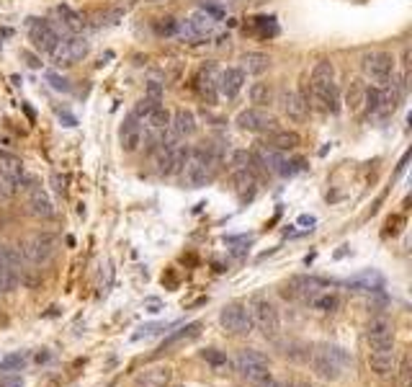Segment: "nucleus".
Listing matches in <instances>:
<instances>
[{
  "instance_id": "obj_17",
  "label": "nucleus",
  "mask_w": 412,
  "mask_h": 387,
  "mask_svg": "<svg viewBox=\"0 0 412 387\" xmlns=\"http://www.w3.org/2000/svg\"><path fill=\"white\" fill-rule=\"evenodd\" d=\"M312 369H315V372H317L322 379H330V382L340 379V377H343V372H346V369H343V366H340L338 362H335V359H332V356H330L328 351L322 349V346H319L315 354H312Z\"/></svg>"
},
{
  "instance_id": "obj_46",
  "label": "nucleus",
  "mask_w": 412,
  "mask_h": 387,
  "mask_svg": "<svg viewBox=\"0 0 412 387\" xmlns=\"http://www.w3.org/2000/svg\"><path fill=\"white\" fill-rule=\"evenodd\" d=\"M315 222H317V220H315V217H312V215L299 217V225H309V227H312V225H315Z\"/></svg>"
},
{
  "instance_id": "obj_45",
  "label": "nucleus",
  "mask_w": 412,
  "mask_h": 387,
  "mask_svg": "<svg viewBox=\"0 0 412 387\" xmlns=\"http://www.w3.org/2000/svg\"><path fill=\"white\" fill-rule=\"evenodd\" d=\"M52 183H54V191H57V194L67 191V189H64V178L60 176V173H54V176H52Z\"/></svg>"
},
{
  "instance_id": "obj_24",
  "label": "nucleus",
  "mask_w": 412,
  "mask_h": 387,
  "mask_svg": "<svg viewBox=\"0 0 412 387\" xmlns=\"http://www.w3.org/2000/svg\"><path fill=\"white\" fill-rule=\"evenodd\" d=\"M348 287H353V290L359 292H379L384 287V277L376 269H363L356 277H350Z\"/></svg>"
},
{
  "instance_id": "obj_4",
  "label": "nucleus",
  "mask_w": 412,
  "mask_h": 387,
  "mask_svg": "<svg viewBox=\"0 0 412 387\" xmlns=\"http://www.w3.org/2000/svg\"><path fill=\"white\" fill-rule=\"evenodd\" d=\"M253 158L260 165H263L265 171L268 173H276V176H296L299 171H304L306 165H304V161L302 158H296V161H289L286 158V152H278V150H274V148H268V145H260L258 150L253 152Z\"/></svg>"
},
{
  "instance_id": "obj_35",
  "label": "nucleus",
  "mask_w": 412,
  "mask_h": 387,
  "mask_svg": "<svg viewBox=\"0 0 412 387\" xmlns=\"http://www.w3.org/2000/svg\"><path fill=\"white\" fill-rule=\"evenodd\" d=\"M322 349H325V351H328V354L332 356V359H335V362H338L343 369H350V366H353V356H350V351H346L343 346L330 344V346H322Z\"/></svg>"
},
{
  "instance_id": "obj_27",
  "label": "nucleus",
  "mask_w": 412,
  "mask_h": 387,
  "mask_svg": "<svg viewBox=\"0 0 412 387\" xmlns=\"http://www.w3.org/2000/svg\"><path fill=\"white\" fill-rule=\"evenodd\" d=\"M196 117H193V111L189 108H180L175 111V117H173V134L178 137V140H186L191 134H196Z\"/></svg>"
},
{
  "instance_id": "obj_38",
  "label": "nucleus",
  "mask_w": 412,
  "mask_h": 387,
  "mask_svg": "<svg viewBox=\"0 0 412 387\" xmlns=\"http://www.w3.org/2000/svg\"><path fill=\"white\" fill-rule=\"evenodd\" d=\"M16 189H19V183L0 171V196H11V194H16Z\"/></svg>"
},
{
  "instance_id": "obj_25",
  "label": "nucleus",
  "mask_w": 412,
  "mask_h": 387,
  "mask_svg": "<svg viewBox=\"0 0 412 387\" xmlns=\"http://www.w3.org/2000/svg\"><path fill=\"white\" fill-rule=\"evenodd\" d=\"M54 19H57V23L62 26V32L67 34H80L83 32V16L80 13H75L70 5H57L54 8Z\"/></svg>"
},
{
  "instance_id": "obj_10",
  "label": "nucleus",
  "mask_w": 412,
  "mask_h": 387,
  "mask_svg": "<svg viewBox=\"0 0 412 387\" xmlns=\"http://www.w3.org/2000/svg\"><path fill=\"white\" fill-rule=\"evenodd\" d=\"M237 127L245 132H253V134H268L276 129V119L265 111V108H245L237 114Z\"/></svg>"
},
{
  "instance_id": "obj_37",
  "label": "nucleus",
  "mask_w": 412,
  "mask_h": 387,
  "mask_svg": "<svg viewBox=\"0 0 412 387\" xmlns=\"http://www.w3.org/2000/svg\"><path fill=\"white\" fill-rule=\"evenodd\" d=\"M26 364V356L23 354H11L0 362V372H11V369H21Z\"/></svg>"
},
{
  "instance_id": "obj_20",
  "label": "nucleus",
  "mask_w": 412,
  "mask_h": 387,
  "mask_svg": "<svg viewBox=\"0 0 412 387\" xmlns=\"http://www.w3.org/2000/svg\"><path fill=\"white\" fill-rule=\"evenodd\" d=\"M325 287H328V284H325L322 279H317V277H294V279L289 281V287H286V290L291 292V297L306 302L312 294L322 292Z\"/></svg>"
},
{
  "instance_id": "obj_31",
  "label": "nucleus",
  "mask_w": 412,
  "mask_h": 387,
  "mask_svg": "<svg viewBox=\"0 0 412 387\" xmlns=\"http://www.w3.org/2000/svg\"><path fill=\"white\" fill-rule=\"evenodd\" d=\"M201 359L212 366L214 372H227V369H232V359L227 356V351H219V349H204V351H201Z\"/></svg>"
},
{
  "instance_id": "obj_29",
  "label": "nucleus",
  "mask_w": 412,
  "mask_h": 387,
  "mask_svg": "<svg viewBox=\"0 0 412 387\" xmlns=\"http://www.w3.org/2000/svg\"><path fill=\"white\" fill-rule=\"evenodd\" d=\"M306 305L317 312H335L340 307V294L338 292L322 290V292H317V294H312V297L306 300Z\"/></svg>"
},
{
  "instance_id": "obj_2",
  "label": "nucleus",
  "mask_w": 412,
  "mask_h": 387,
  "mask_svg": "<svg viewBox=\"0 0 412 387\" xmlns=\"http://www.w3.org/2000/svg\"><path fill=\"white\" fill-rule=\"evenodd\" d=\"M217 161L209 150H189V158L180 168V178L189 189H204L206 183H212Z\"/></svg>"
},
{
  "instance_id": "obj_19",
  "label": "nucleus",
  "mask_w": 412,
  "mask_h": 387,
  "mask_svg": "<svg viewBox=\"0 0 412 387\" xmlns=\"http://www.w3.org/2000/svg\"><path fill=\"white\" fill-rule=\"evenodd\" d=\"M217 67L214 64H206V67H201L199 78H196V91H199V96L206 101V104H217V98H219V91H217Z\"/></svg>"
},
{
  "instance_id": "obj_39",
  "label": "nucleus",
  "mask_w": 412,
  "mask_h": 387,
  "mask_svg": "<svg viewBox=\"0 0 412 387\" xmlns=\"http://www.w3.org/2000/svg\"><path fill=\"white\" fill-rule=\"evenodd\" d=\"M47 80L52 83L54 91H64V93L70 91V80H67V78H62V75H57V73H47Z\"/></svg>"
},
{
  "instance_id": "obj_7",
  "label": "nucleus",
  "mask_w": 412,
  "mask_h": 387,
  "mask_svg": "<svg viewBox=\"0 0 412 387\" xmlns=\"http://www.w3.org/2000/svg\"><path fill=\"white\" fill-rule=\"evenodd\" d=\"M90 49V44L85 42V36H77V34H70L67 39H60L57 47L52 52V62L60 64V67H70V64L80 62L85 54Z\"/></svg>"
},
{
  "instance_id": "obj_36",
  "label": "nucleus",
  "mask_w": 412,
  "mask_h": 387,
  "mask_svg": "<svg viewBox=\"0 0 412 387\" xmlns=\"http://www.w3.org/2000/svg\"><path fill=\"white\" fill-rule=\"evenodd\" d=\"M155 32L160 34V36H175V32H178V21L175 19H160V21H155Z\"/></svg>"
},
{
  "instance_id": "obj_28",
  "label": "nucleus",
  "mask_w": 412,
  "mask_h": 387,
  "mask_svg": "<svg viewBox=\"0 0 412 387\" xmlns=\"http://www.w3.org/2000/svg\"><path fill=\"white\" fill-rule=\"evenodd\" d=\"M201 333V322H189V325H183L180 331H173V333L162 341V346H160V351H168V349H173V346H180V344H189V341H193L196 336Z\"/></svg>"
},
{
  "instance_id": "obj_47",
  "label": "nucleus",
  "mask_w": 412,
  "mask_h": 387,
  "mask_svg": "<svg viewBox=\"0 0 412 387\" xmlns=\"http://www.w3.org/2000/svg\"><path fill=\"white\" fill-rule=\"evenodd\" d=\"M209 3H214V5H219V8H227V5H234L237 0H209Z\"/></svg>"
},
{
  "instance_id": "obj_9",
  "label": "nucleus",
  "mask_w": 412,
  "mask_h": 387,
  "mask_svg": "<svg viewBox=\"0 0 412 387\" xmlns=\"http://www.w3.org/2000/svg\"><path fill=\"white\" fill-rule=\"evenodd\" d=\"M250 315H253V325L258 331H263L265 336H278L281 331V318H278V310L271 300L265 297H258V300L250 305Z\"/></svg>"
},
{
  "instance_id": "obj_49",
  "label": "nucleus",
  "mask_w": 412,
  "mask_h": 387,
  "mask_svg": "<svg viewBox=\"0 0 412 387\" xmlns=\"http://www.w3.org/2000/svg\"><path fill=\"white\" fill-rule=\"evenodd\" d=\"M299 387H312V385H299Z\"/></svg>"
},
{
  "instance_id": "obj_8",
  "label": "nucleus",
  "mask_w": 412,
  "mask_h": 387,
  "mask_svg": "<svg viewBox=\"0 0 412 387\" xmlns=\"http://www.w3.org/2000/svg\"><path fill=\"white\" fill-rule=\"evenodd\" d=\"M21 253L26 261H32L36 266L47 263L57 253V237L49 235V233H36V235L26 237L21 243Z\"/></svg>"
},
{
  "instance_id": "obj_40",
  "label": "nucleus",
  "mask_w": 412,
  "mask_h": 387,
  "mask_svg": "<svg viewBox=\"0 0 412 387\" xmlns=\"http://www.w3.org/2000/svg\"><path fill=\"white\" fill-rule=\"evenodd\" d=\"M400 382H402V387H410V356H402V364H400Z\"/></svg>"
},
{
  "instance_id": "obj_44",
  "label": "nucleus",
  "mask_w": 412,
  "mask_h": 387,
  "mask_svg": "<svg viewBox=\"0 0 412 387\" xmlns=\"http://www.w3.org/2000/svg\"><path fill=\"white\" fill-rule=\"evenodd\" d=\"M265 387H299V385H296V382H289V379H276V377H271Z\"/></svg>"
},
{
  "instance_id": "obj_32",
  "label": "nucleus",
  "mask_w": 412,
  "mask_h": 387,
  "mask_svg": "<svg viewBox=\"0 0 412 387\" xmlns=\"http://www.w3.org/2000/svg\"><path fill=\"white\" fill-rule=\"evenodd\" d=\"M366 91H369V86L363 83V80H353L348 88V106L353 114H359V111H363L366 108Z\"/></svg>"
},
{
  "instance_id": "obj_33",
  "label": "nucleus",
  "mask_w": 412,
  "mask_h": 387,
  "mask_svg": "<svg viewBox=\"0 0 412 387\" xmlns=\"http://www.w3.org/2000/svg\"><path fill=\"white\" fill-rule=\"evenodd\" d=\"M247 96H250V104H255L258 108L274 104V91H271L268 83H253L250 91H247Z\"/></svg>"
},
{
  "instance_id": "obj_22",
  "label": "nucleus",
  "mask_w": 412,
  "mask_h": 387,
  "mask_svg": "<svg viewBox=\"0 0 412 387\" xmlns=\"http://www.w3.org/2000/svg\"><path fill=\"white\" fill-rule=\"evenodd\" d=\"M186 23H189L193 39H206V36H212L214 29H217V19H214V16H209V13L204 11V8H199L196 13H191L189 21H186Z\"/></svg>"
},
{
  "instance_id": "obj_14",
  "label": "nucleus",
  "mask_w": 412,
  "mask_h": 387,
  "mask_svg": "<svg viewBox=\"0 0 412 387\" xmlns=\"http://www.w3.org/2000/svg\"><path fill=\"white\" fill-rule=\"evenodd\" d=\"M142 137H145V127L134 114H129L124 119V124L119 127V142H121V150L124 152H137L139 145H142Z\"/></svg>"
},
{
  "instance_id": "obj_23",
  "label": "nucleus",
  "mask_w": 412,
  "mask_h": 387,
  "mask_svg": "<svg viewBox=\"0 0 412 387\" xmlns=\"http://www.w3.org/2000/svg\"><path fill=\"white\" fill-rule=\"evenodd\" d=\"M299 134L291 132V129H274V132H268V137H265L263 145L268 148H274L278 152H286V150H296L299 148Z\"/></svg>"
},
{
  "instance_id": "obj_42",
  "label": "nucleus",
  "mask_w": 412,
  "mask_h": 387,
  "mask_svg": "<svg viewBox=\"0 0 412 387\" xmlns=\"http://www.w3.org/2000/svg\"><path fill=\"white\" fill-rule=\"evenodd\" d=\"M0 387H23L21 377H0Z\"/></svg>"
},
{
  "instance_id": "obj_34",
  "label": "nucleus",
  "mask_w": 412,
  "mask_h": 387,
  "mask_svg": "<svg viewBox=\"0 0 412 387\" xmlns=\"http://www.w3.org/2000/svg\"><path fill=\"white\" fill-rule=\"evenodd\" d=\"M253 29L263 39H268V36H276L278 34V23H276V16H255L253 19Z\"/></svg>"
},
{
  "instance_id": "obj_30",
  "label": "nucleus",
  "mask_w": 412,
  "mask_h": 387,
  "mask_svg": "<svg viewBox=\"0 0 412 387\" xmlns=\"http://www.w3.org/2000/svg\"><path fill=\"white\" fill-rule=\"evenodd\" d=\"M243 73H247V75H260V73H265L268 70V64H271V57L268 54H263V52H247V54H243Z\"/></svg>"
},
{
  "instance_id": "obj_18",
  "label": "nucleus",
  "mask_w": 412,
  "mask_h": 387,
  "mask_svg": "<svg viewBox=\"0 0 412 387\" xmlns=\"http://www.w3.org/2000/svg\"><path fill=\"white\" fill-rule=\"evenodd\" d=\"M278 104H281V111H284L291 121H304L306 114H309V104H306V98L299 96V93H294V91H284V93L278 96Z\"/></svg>"
},
{
  "instance_id": "obj_13",
  "label": "nucleus",
  "mask_w": 412,
  "mask_h": 387,
  "mask_svg": "<svg viewBox=\"0 0 412 387\" xmlns=\"http://www.w3.org/2000/svg\"><path fill=\"white\" fill-rule=\"evenodd\" d=\"M29 39H32V44L39 52H52L57 42H60V34L49 21H36L34 19L32 26H29Z\"/></svg>"
},
{
  "instance_id": "obj_26",
  "label": "nucleus",
  "mask_w": 412,
  "mask_h": 387,
  "mask_svg": "<svg viewBox=\"0 0 412 387\" xmlns=\"http://www.w3.org/2000/svg\"><path fill=\"white\" fill-rule=\"evenodd\" d=\"M142 127H147L149 132H152V134H162V132H165V129L170 127V114H168V108L165 106H152L147 111V114H145V117H142Z\"/></svg>"
},
{
  "instance_id": "obj_12",
  "label": "nucleus",
  "mask_w": 412,
  "mask_h": 387,
  "mask_svg": "<svg viewBox=\"0 0 412 387\" xmlns=\"http://www.w3.org/2000/svg\"><path fill=\"white\" fill-rule=\"evenodd\" d=\"M366 341L371 349H394V325L389 318H371L366 328Z\"/></svg>"
},
{
  "instance_id": "obj_6",
  "label": "nucleus",
  "mask_w": 412,
  "mask_h": 387,
  "mask_svg": "<svg viewBox=\"0 0 412 387\" xmlns=\"http://www.w3.org/2000/svg\"><path fill=\"white\" fill-rule=\"evenodd\" d=\"M361 67H363V75L369 80L379 83V86H387V83H391V75H394V57L389 52H369L363 54Z\"/></svg>"
},
{
  "instance_id": "obj_1",
  "label": "nucleus",
  "mask_w": 412,
  "mask_h": 387,
  "mask_svg": "<svg viewBox=\"0 0 412 387\" xmlns=\"http://www.w3.org/2000/svg\"><path fill=\"white\" fill-rule=\"evenodd\" d=\"M309 98L312 104L325 111V114H338L340 108V93L338 83H335V67L330 60H319L309 75ZM306 98V104H309Z\"/></svg>"
},
{
  "instance_id": "obj_48",
  "label": "nucleus",
  "mask_w": 412,
  "mask_h": 387,
  "mask_svg": "<svg viewBox=\"0 0 412 387\" xmlns=\"http://www.w3.org/2000/svg\"><path fill=\"white\" fill-rule=\"evenodd\" d=\"M36 362H39V364H42V362H49V354H47V351H44V354H36Z\"/></svg>"
},
{
  "instance_id": "obj_43",
  "label": "nucleus",
  "mask_w": 412,
  "mask_h": 387,
  "mask_svg": "<svg viewBox=\"0 0 412 387\" xmlns=\"http://www.w3.org/2000/svg\"><path fill=\"white\" fill-rule=\"evenodd\" d=\"M57 117L64 121V127H75V124H77V119H75L70 111H64V108H57Z\"/></svg>"
},
{
  "instance_id": "obj_15",
  "label": "nucleus",
  "mask_w": 412,
  "mask_h": 387,
  "mask_svg": "<svg viewBox=\"0 0 412 387\" xmlns=\"http://www.w3.org/2000/svg\"><path fill=\"white\" fill-rule=\"evenodd\" d=\"M245 86V73L240 70V67H227V70H222L219 73V78H217V91H219V96L224 98H237V93L243 91Z\"/></svg>"
},
{
  "instance_id": "obj_41",
  "label": "nucleus",
  "mask_w": 412,
  "mask_h": 387,
  "mask_svg": "<svg viewBox=\"0 0 412 387\" xmlns=\"http://www.w3.org/2000/svg\"><path fill=\"white\" fill-rule=\"evenodd\" d=\"M160 96H162V86H160L158 80H149V83H147V98H155V101H160Z\"/></svg>"
},
{
  "instance_id": "obj_5",
  "label": "nucleus",
  "mask_w": 412,
  "mask_h": 387,
  "mask_svg": "<svg viewBox=\"0 0 412 387\" xmlns=\"http://www.w3.org/2000/svg\"><path fill=\"white\" fill-rule=\"evenodd\" d=\"M219 325L232 336H247V333H253V328H255L250 307H247V305H240V302L224 305L222 312H219Z\"/></svg>"
},
{
  "instance_id": "obj_16",
  "label": "nucleus",
  "mask_w": 412,
  "mask_h": 387,
  "mask_svg": "<svg viewBox=\"0 0 412 387\" xmlns=\"http://www.w3.org/2000/svg\"><path fill=\"white\" fill-rule=\"evenodd\" d=\"M369 366L376 377H394V372H397L394 349H371L369 351Z\"/></svg>"
},
{
  "instance_id": "obj_21",
  "label": "nucleus",
  "mask_w": 412,
  "mask_h": 387,
  "mask_svg": "<svg viewBox=\"0 0 412 387\" xmlns=\"http://www.w3.org/2000/svg\"><path fill=\"white\" fill-rule=\"evenodd\" d=\"M173 379V369L165 364L160 366H147L134 377V387H165Z\"/></svg>"
},
{
  "instance_id": "obj_11",
  "label": "nucleus",
  "mask_w": 412,
  "mask_h": 387,
  "mask_svg": "<svg viewBox=\"0 0 412 387\" xmlns=\"http://www.w3.org/2000/svg\"><path fill=\"white\" fill-rule=\"evenodd\" d=\"M21 189H23V196H26V207H29V212H32L34 217L49 220V217L54 215L52 202H49V196H47V191H44L39 183L29 178V183L21 186Z\"/></svg>"
},
{
  "instance_id": "obj_3",
  "label": "nucleus",
  "mask_w": 412,
  "mask_h": 387,
  "mask_svg": "<svg viewBox=\"0 0 412 387\" xmlns=\"http://www.w3.org/2000/svg\"><path fill=\"white\" fill-rule=\"evenodd\" d=\"M234 372L247 379L250 385L255 387H265L268 385V379H271V372H268V359L263 354H258L253 349H245L240 354L234 356Z\"/></svg>"
}]
</instances>
